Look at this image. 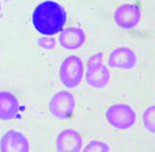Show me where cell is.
I'll return each mask as SVG.
<instances>
[{"mask_svg":"<svg viewBox=\"0 0 155 152\" xmlns=\"http://www.w3.org/2000/svg\"><path fill=\"white\" fill-rule=\"evenodd\" d=\"M114 20L117 26L123 29H132L141 21V11L137 4H123L114 13Z\"/></svg>","mask_w":155,"mask_h":152,"instance_id":"6","label":"cell"},{"mask_svg":"<svg viewBox=\"0 0 155 152\" xmlns=\"http://www.w3.org/2000/svg\"><path fill=\"white\" fill-rule=\"evenodd\" d=\"M67 14L57 1L46 0L38 4L32 12V25L39 34L52 36L60 33L66 23Z\"/></svg>","mask_w":155,"mask_h":152,"instance_id":"1","label":"cell"},{"mask_svg":"<svg viewBox=\"0 0 155 152\" xmlns=\"http://www.w3.org/2000/svg\"><path fill=\"white\" fill-rule=\"evenodd\" d=\"M137 64V56L132 49L127 46H119L110 52L108 57V66L112 69L131 70Z\"/></svg>","mask_w":155,"mask_h":152,"instance_id":"8","label":"cell"},{"mask_svg":"<svg viewBox=\"0 0 155 152\" xmlns=\"http://www.w3.org/2000/svg\"><path fill=\"white\" fill-rule=\"evenodd\" d=\"M20 102L13 93L1 91L0 92V120L12 121L19 115Z\"/></svg>","mask_w":155,"mask_h":152,"instance_id":"11","label":"cell"},{"mask_svg":"<svg viewBox=\"0 0 155 152\" xmlns=\"http://www.w3.org/2000/svg\"><path fill=\"white\" fill-rule=\"evenodd\" d=\"M4 1H11V0H4Z\"/></svg>","mask_w":155,"mask_h":152,"instance_id":"16","label":"cell"},{"mask_svg":"<svg viewBox=\"0 0 155 152\" xmlns=\"http://www.w3.org/2000/svg\"><path fill=\"white\" fill-rule=\"evenodd\" d=\"M84 152H109L110 146L102 140H91L87 145L84 147Z\"/></svg>","mask_w":155,"mask_h":152,"instance_id":"13","label":"cell"},{"mask_svg":"<svg viewBox=\"0 0 155 152\" xmlns=\"http://www.w3.org/2000/svg\"><path fill=\"white\" fill-rule=\"evenodd\" d=\"M75 109V98L70 91L54 93L49 102V112L58 120H67Z\"/></svg>","mask_w":155,"mask_h":152,"instance_id":"5","label":"cell"},{"mask_svg":"<svg viewBox=\"0 0 155 152\" xmlns=\"http://www.w3.org/2000/svg\"><path fill=\"white\" fill-rule=\"evenodd\" d=\"M57 42L52 37H48V36H43V37H39L37 40V46L44 50H52L56 48Z\"/></svg>","mask_w":155,"mask_h":152,"instance_id":"14","label":"cell"},{"mask_svg":"<svg viewBox=\"0 0 155 152\" xmlns=\"http://www.w3.org/2000/svg\"><path fill=\"white\" fill-rule=\"evenodd\" d=\"M0 12H1V4H0Z\"/></svg>","mask_w":155,"mask_h":152,"instance_id":"15","label":"cell"},{"mask_svg":"<svg viewBox=\"0 0 155 152\" xmlns=\"http://www.w3.org/2000/svg\"><path fill=\"white\" fill-rule=\"evenodd\" d=\"M105 119L117 130H127L134 126L137 115L134 109L127 103H114L107 109Z\"/></svg>","mask_w":155,"mask_h":152,"instance_id":"4","label":"cell"},{"mask_svg":"<svg viewBox=\"0 0 155 152\" xmlns=\"http://www.w3.org/2000/svg\"><path fill=\"white\" fill-rule=\"evenodd\" d=\"M59 44L66 50H77L84 44L86 33L81 28L70 27L63 29L58 37Z\"/></svg>","mask_w":155,"mask_h":152,"instance_id":"10","label":"cell"},{"mask_svg":"<svg viewBox=\"0 0 155 152\" xmlns=\"http://www.w3.org/2000/svg\"><path fill=\"white\" fill-rule=\"evenodd\" d=\"M84 77L82 59L77 55L67 56L59 67V79L66 88L78 87Z\"/></svg>","mask_w":155,"mask_h":152,"instance_id":"3","label":"cell"},{"mask_svg":"<svg viewBox=\"0 0 155 152\" xmlns=\"http://www.w3.org/2000/svg\"><path fill=\"white\" fill-rule=\"evenodd\" d=\"M30 149L26 136L16 130H8L0 138L1 152H28Z\"/></svg>","mask_w":155,"mask_h":152,"instance_id":"7","label":"cell"},{"mask_svg":"<svg viewBox=\"0 0 155 152\" xmlns=\"http://www.w3.org/2000/svg\"><path fill=\"white\" fill-rule=\"evenodd\" d=\"M103 52L98 51L91 55L87 60L84 79L89 86L94 88H104L111 78L109 69L103 64Z\"/></svg>","mask_w":155,"mask_h":152,"instance_id":"2","label":"cell"},{"mask_svg":"<svg viewBox=\"0 0 155 152\" xmlns=\"http://www.w3.org/2000/svg\"><path fill=\"white\" fill-rule=\"evenodd\" d=\"M142 123L145 129L155 135V105L149 106L142 114Z\"/></svg>","mask_w":155,"mask_h":152,"instance_id":"12","label":"cell"},{"mask_svg":"<svg viewBox=\"0 0 155 152\" xmlns=\"http://www.w3.org/2000/svg\"><path fill=\"white\" fill-rule=\"evenodd\" d=\"M84 139L74 129H65L56 138V149L58 152H79L82 150Z\"/></svg>","mask_w":155,"mask_h":152,"instance_id":"9","label":"cell"}]
</instances>
